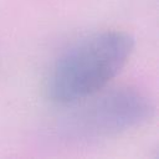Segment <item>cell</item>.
Listing matches in <instances>:
<instances>
[{"label":"cell","mask_w":159,"mask_h":159,"mask_svg":"<svg viewBox=\"0 0 159 159\" xmlns=\"http://www.w3.org/2000/svg\"><path fill=\"white\" fill-rule=\"evenodd\" d=\"M134 39L125 31L107 30L86 36L55 61L46 80L47 97L73 106L104 89L127 65Z\"/></svg>","instance_id":"6da1fadb"},{"label":"cell","mask_w":159,"mask_h":159,"mask_svg":"<svg viewBox=\"0 0 159 159\" xmlns=\"http://www.w3.org/2000/svg\"><path fill=\"white\" fill-rule=\"evenodd\" d=\"M65 130L76 139L109 138L145 124L155 106L148 94L134 87L102 89L73 104Z\"/></svg>","instance_id":"7a4b0ae2"}]
</instances>
